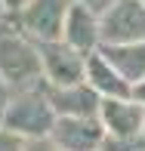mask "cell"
Wrapping results in <instances>:
<instances>
[{
    "label": "cell",
    "instance_id": "obj_14",
    "mask_svg": "<svg viewBox=\"0 0 145 151\" xmlns=\"http://www.w3.org/2000/svg\"><path fill=\"white\" fill-rule=\"evenodd\" d=\"M6 3H9V6H22L25 0H6Z\"/></svg>",
    "mask_w": 145,
    "mask_h": 151
},
{
    "label": "cell",
    "instance_id": "obj_4",
    "mask_svg": "<svg viewBox=\"0 0 145 151\" xmlns=\"http://www.w3.org/2000/svg\"><path fill=\"white\" fill-rule=\"evenodd\" d=\"M43 65H46V74L56 83H65V86H74L80 80V71H84L77 52L62 46V43H50L43 50Z\"/></svg>",
    "mask_w": 145,
    "mask_h": 151
},
{
    "label": "cell",
    "instance_id": "obj_3",
    "mask_svg": "<svg viewBox=\"0 0 145 151\" xmlns=\"http://www.w3.org/2000/svg\"><path fill=\"white\" fill-rule=\"evenodd\" d=\"M65 0H34L25 9V25L40 37H56L65 19Z\"/></svg>",
    "mask_w": 145,
    "mask_h": 151
},
{
    "label": "cell",
    "instance_id": "obj_9",
    "mask_svg": "<svg viewBox=\"0 0 145 151\" xmlns=\"http://www.w3.org/2000/svg\"><path fill=\"white\" fill-rule=\"evenodd\" d=\"M108 62H111V68H117L123 77H142L145 74V46L108 50Z\"/></svg>",
    "mask_w": 145,
    "mask_h": 151
},
{
    "label": "cell",
    "instance_id": "obj_12",
    "mask_svg": "<svg viewBox=\"0 0 145 151\" xmlns=\"http://www.w3.org/2000/svg\"><path fill=\"white\" fill-rule=\"evenodd\" d=\"M0 151H19V142L9 136H0Z\"/></svg>",
    "mask_w": 145,
    "mask_h": 151
},
{
    "label": "cell",
    "instance_id": "obj_16",
    "mask_svg": "<svg viewBox=\"0 0 145 151\" xmlns=\"http://www.w3.org/2000/svg\"><path fill=\"white\" fill-rule=\"evenodd\" d=\"M93 6H99V0H93Z\"/></svg>",
    "mask_w": 145,
    "mask_h": 151
},
{
    "label": "cell",
    "instance_id": "obj_15",
    "mask_svg": "<svg viewBox=\"0 0 145 151\" xmlns=\"http://www.w3.org/2000/svg\"><path fill=\"white\" fill-rule=\"evenodd\" d=\"M0 108H3V86H0Z\"/></svg>",
    "mask_w": 145,
    "mask_h": 151
},
{
    "label": "cell",
    "instance_id": "obj_8",
    "mask_svg": "<svg viewBox=\"0 0 145 151\" xmlns=\"http://www.w3.org/2000/svg\"><path fill=\"white\" fill-rule=\"evenodd\" d=\"M62 25H65V37L71 46H80V50H87L89 43H93V19H89V9L80 3H74L71 9L65 12V19H62Z\"/></svg>",
    "mask_w": 145,
    "mask_h": 151
},
{
    "label": "cell",
    "instance_id": "obj_7",
    "mask_svg": "<svg viewBox=\"0 0 145 151\" xmlns=\"http://www.w3.org/2000/svg\"><path fill=\"white\" fill-rule=\"evenodd\" d=\"M102 111H105V120H108L114 136L139 133V123H142V108L139 105H130V102H105Z\"/></svg>",
    "mask_w": 145,
    "mask_h": 151
},
{
    "label": "cell",
    "instance_id": "obj_6",
    "mask_svg": "<svg viewBox=\"0 0 145 151\" xmlns=\"http://www.w3.org/2000/svg\"><path fill=\"white\" fill-rule=\"evenodd\" d=\"M56 136L65 151H93L102 139L99 127L93 120H65L56 127Z\"/></svg>",
    "mask_w": 145,
    "mask_h": 151
},
{
    "label": "cell",
    "instance_id": "obj_2",
    "mask_svg": "<svg viewBox=\"0 0 145 151\" xmlns=\"http://www.w3.org/2000/svg\"><path fill=\"white\" fill-rule=\"evenodd\" d=\"M0 74L9 83H25L40 74V56L22 40H0Z\"/></svg>",
    "mask_w": 145,
    "mask_h": 151
},
{
    "label": "cell",
    "instance_id": "obj_11",
    "mask_svg": "<svg viewBox=\"0 0 145 151\" xmlns=\"http://www.w3.org/2000/svg\"><path fill=\"white\" fill-rule=\"evenodd\" d=\"M89 74H93V80H96L105 93H117V96L127 93V90H123V80L117 77L114 68H108L102 59H93V62H89Z\"/></svg>",
    "mask_w": 145,
    "mask_h": 151
},
{
    "label": "cell",
    "instance_id": "obj_10",
    "mask_svg": "<svg viewBox=\"0 0 145 151\" xmlns=\"http://www.w3.org/2000/svg\"><path fill=\"white\" fill-rule=\"evenodd\" d=\"M93 93L87 90H68V93H56V105L62 108V111H71V114H80V117H87L89 111H93Z\"/></svg>",
    "mask_w": 145,
    "mask_h": 151
},
{
    "label": "cell",
    "instance_id": "obj_1",
    "mask_svg": "<svg viewBox=\"0 0 145 151\" xmlns=\"http://www.w3.org/2000/svg\"><path fill=\"white\" fill-rule=\"evenodd\" d=\"M108 40H139L145 37V6L139 0H120L102 22Z\"/></svg>",
    "mask_w": 145,
    "mask_h": 151
},
{
    "label": "cell",
    "instance_id": "obj_17",
    "mask_svg": "<svg viewBox=\"0 0 145 151\" xmlns=\"http://www.w3.org/2000/svg\"><path fill=\"white\" fill-rule=\"evenodd\" d=\"M142 96H145V86H142Z\"/></svg>",
    "mask_w": 145,
    "mask_h": 151
},
{
    "label": "cell",
    "instance_id": "obj_13",
    "mask_svg": "<svg viewBox=\"0 0 145 151\" xmlns=\"http://www.w3.org/2000/svg\"><path fill=\"white\" fill-rule=\"evenodd\" d=\"M28 151H62V148H56V145H46V142H43V145H40V142H34Z\"/></svg>",
    "mask_w": 145,
    "mask_h": 151
},
{
    "label": "cell",
    "instance_id": "obj_5",
    "mask_svg": "<svg viewBox=\"0 0 145 151\" xmlns=\"http://www.w3.org/2000/svg\"><path fill=\"white\" fill-rule=\"evenodd\" d=\"M9 129H25V133H43L50 127V108L40 99H22L6 114Z\"/></svg>",
    "mask_w": 145,
    "mask_h": 151
}]
</instances>
